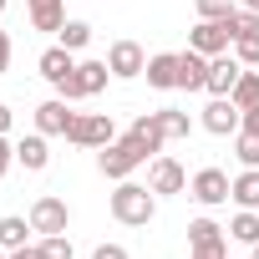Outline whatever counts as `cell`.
<instances>
[{"label":"cell","instance_id":"6da1fadb","mask_svg":"<svg viewBox=\"0 0 259 259\" xmlns=\"http://www.w3.org/2000/svg\"><path fill=\"white\" fill-rule=\"evenodd\" d=\"M112 219L127 224V229H148L158 219V193L148 183H133V178H122L112 188Z\"/></svg>","mask_w":259,"mask_h":259},{"label":"cell","instance_id":"7a4b0ae2","mask_svg":"<svg viewBox=\"0 0 259 259\" xmlns=\"http://www.w3.org/2000/svg\"><path fill=\"white\" fill-rule=\"evenodd\" d=\"M143 163H153V158H148L133 138H127V133L112 138L107 148H97V168H102V178H117V183H122V178H133Z\"/></svg>","mask_w":259,"mask_h":259},{"label":"cell","instance_id":"3957f363","mask_svg":"<svg viewBox=\"0 0 259 259\" xmlns=\"http://www.w3.org/2000/svg\"><path fill=\"white\" fill-rule=\"evenodd\" d=\"M117 138V127H112V117L107 112H76V122H71V133H66V143L71 148H107Z\"/></svg>","mask_w":259,"mask_h":259},{"label":"cell","instance_id":"277c9868","mask_svg":"<svg viewBox=\"0 0 259 259\" xmlns=\"http://www.w3.org/2000/svg\"><path fill=\"white\" fill-rule=\"evenodd\" d=\"M188 249L193 259H229V229L213 219H193L188 224Z\"/></svg>","mask_w":259,"mask_h":259},{"label":"cell","instance_id":"5b68a950","mask_svg":"<svg viewBox=\"0 0 259 259\" xmlns=\"http://www.w3.org/2000/svg\"><path fill=\"white\" fill-rule=\"evenodd\" d=\"M31 229L46 239V234H66L71 229V208H66V198H56V193H41L36 203H31Z\"/></svg>","mask_w":259,"mask_h":259},{"label":"cell","instance_id":"8992f818","mask_svg":"<svg viewBox=\"0 0 259 259\" xmlns=\"http://www.w3.org/2000/svg\"><path fill=\"white\" fill-rule=\"evenodd\" d=\"M148 188H153L158 198H168V193H188V168H183L178 158L158 153V158L148 163Z\"/></svg>","mask_w":259,"mask_h":259},{"label":"cell","instance_id":"52a82bcc","mask_svg":"<svg viewBox=\"0 0 259 259\" xmlns=\"http://www.w3.org/2000/svg\"><path fill=\"white\" fill-rule=\"evenodd\" d=\"M188 193H193L203 208H219V203H229V193H234V178H229L224 168H198V173L188 178Z\"/></svg>","mask_w":259,"mask_h":259},{"label":"cell","instance_id":"ba28073f","mask_svg":"<svg viewBox=\"0 0 259 259\" xmlns=\"http://www.w3.org/2000/svg\"><path fill=\"white\" fill-rule=\"evenodd\" d=\"M198 127H203V133H213V138H234L239 127H244V112L234 107V97H213V102L203 107Z\"/></svg>","mask_w":259,"mask_h":259},{"label":"cell","instance_id":"9c48e42d","mask_svg":"<svg viewBox=\"0 0 259 259\" xmlns=\"http://www.w3.org/2000/svg\"><path fill=\"white\" fill-rule=\"evenodd\" d=\"M107 66H112V76H117V81H138V76L148 71V51H143L138 41H112Z\"/></svg>","mask_w":259,"mask_h":259},{"label":"cell","instance_id":"30bf717a","mask_svg":"<svg viewBox=\"0 0 259 259\" xmlns=\"http://www.w3.org/2000/svg\"><path fill=\"white\" fill-rule=\"evenodd\" d=\"M188 46L203 51V56H224V51L234 46V31H229V21H198V26L188 31Z\"/></svg>","mask_w":259,"mask_h":259},{"label":"cell","instance_id":"8fae6325","mask_svg":"<svg viewBox=\"0 0 259 259\" xmlns=\"http://www.w3.org/2000/svg\"><path fill=\"white\" fill-rule=\"evenodd\" d=\"M71 122H76V112H71L66 97H51V102L36 107V133H46V138H66Z\"/></svg>","mask_w":259,"mask_h":259},{"label":"cell","instance_id":"7c38bea8","mask_svg":"<svg viewBox=\"0 0 259 259\" xmlns=\"http://www.w3.org/2000/svg\"><path fill=\"white\" fill-rule=\"evenodd\" d=\"M239 76H244V61H239V56H229V51H224V56H208V87H203V92H208V97H229V92L239 87Z\"/></svg>","mask_w":259,"mask_h":259},{"label":"cell","instance_id":"4fadbf2b","mask_svg":"<svg viewBox=\"0 0 259 259\" xmlns=\"http://www.w3.org/2000/svg\"><path fill=\"white\" fill-rule=\"evenodd\" d=\"M36 71L51 81V92L61 87V81H71L76 76V51H66V46H46L41 51V61H36Z\"/></svg>","mask_w":259,"mask_h":259},{"label":"cell","instance_id":"5bb4252c","mask_svg":"<svg viewBox=\"0 0 259 259\" xmlns=\"http://www.w3.org/2000/svg\"><path fill=\"white\" fill-rule=\"evenodd\" d=\"M127 138H133V143H138L148 158H158V153H163V143H168V133H163V117H158V112H143L133 127H127Z\"/></svg>","mask_w":259,"mask_h":259},{"label":"cell","instance_id":"9a60e30c","mask_svg":"<svg viewBox=\"0 0 259 259\" xmlns=\"http://www.w3.org/2000/svg\"><path fill=\"white\" fill-rule=\"evenodd\" d=\"M178 87L183 92H203L208 87V56L203 51H193V46L178 51Z\"/></svg>","mask_w":259,"mask_h":259},{"label":"cell","instance_id":"2e32d148","mask_svg":"<svg viewBox=\"0 0 259 259\" xmlns=\"http://www.w3.org/2000/svg\"><path fill=\"white\" fill-rule=\"evenodd\" d=\"M148 87H158V92H173L178 87V51H158V56H148Z\"/></svg>","mask_w":259,"mask_h":259},{"label":"cell","instance_id":"e0dca14e","mask_svg":"<svg viewBox=\"0 0 259 259\" xmlns=\"http://www.w3.org/2000/svg\"><path fill=\"white\" fill-rule=\"evenodd\" d=\"M16 163H21L26 173H46V163H51L46 133H31V138H21V143H16Z\"/></svg>","mask_w":259,"mask_h":259},{"label":"cell","instance_id":"ac0fdd59","mask_svg":"<svg viewBox=\"0 0 259 259\" xmlns=\"http://www.w3.org/2000/svg\"><path fill=\"white\" fill-rule=\"evenodd\" d=\"M71 16H66V0H36V6H31V31H61Z\"/></svg>","mask_w":259,"mask_h":259},{"label":"cell","instance_id":"d6986e66","mask_svg":"<svg viewBox=\"0 0 259 259\" xmlns=\"http://www.w3.org/2000/svg\"><path fill=\"white\" fill-rule=\"evenodd\" d=\"M229 239L244 244V249H254V244H259V208H239V213L229 219Z\"/></svg>","mask_w":259,"mask_h":259},{"label":"cell","instance_id":"ffe728a7","mask_svg":"<svg viewBox=\"0 0 259 259\" xmlns=\"http://www.w3.org/2000/svg\"><path fill=\"white\" fill-rule=\"evenodd\" d=\"M26 234H36L31 229V219H21V213H6V219H0V249H26Z\"/></svg>","mask_w":259,"mask_h":259},{"label":"cell","instance_id":"44dd1931","mask_svg":"<svg viewBox=\"0 0 259 259\" xmlns=\"http://www.w3.org/2000/svg\"><path fill=\"white\" fill-rule=\"evenodd\" d=\"M239 208H259V168H244L234 178V193H229Z\"/></svg>","mask_w":259,"mask_h":259},{"label":"cell","instance_id":"7402d4cb","mask_svg":"<svg viewBox=\"0 0 259 259\" xmlns=\"http://www.w3.org/2000/svg\"><path fill=\"white\" fill-rule=\"evenodd\" d=\"M229 97H234V107H239V112H254V107H259V71H249V66H244V76H239V87H234Z\"/></svg>","mask_w":259,"mask_h":259},{"label":"cell","instance_id":"603a6c76","mask_svg":"<svg viewBox=\"0 0 259 259\" xmlns=\"http://www.w3.org/2000/svg\"><path fill=\"white\" fill-rule=\"evenodd\" d=\"M56 46H66V51H87V46H92V26H87V21H66V26L56 31Z\"/></svg>","mask_w":259,"mask_h":259},{"label":"cell","instance_id":"cb8c5ba5","mask_svg":"<svg viewBox=\"0 0 259 259\" xmlns=\"http://www.w3.org/2000/svg\"><path fill=\"white\" fill-rule=\"evenodd\" d=\"M158 117H163V133H168V143H178V138H188V133H193V117H188V112H178V107H163Z\"/></svg>","mask_w":259,"mask_h":259},{"label":"cell","instance_id":"d4e9b609","mask_svg":"<svg viewBox=\"0 0 259 259\" xmlns=\"http://www.w3.org/2000/svg\"><path fill=\"white\" fill-rule=\"evenodd\" d=\"M234 158L244 163V168H259V133H234Z\"/></svg>","mask_w":259,"mask_h":259},{"label":"cell","instance_id":"484cf974","mask_svg":"<svg viewBox=\"0 0 259 259\" xmlns=\"http://www.w3.org/2000/svg\"><path fill=\"white\" fill-rule=\"evenodd\" d=\"M36 249H41V259H76V249H71V239H66V234H46Z\"/></svg>","mask_w":259,"mask_h":259},{"label":"cell","instance_id":"4316f807","mask_svg":"<svg viewBox=\"0 0 259 259\" xmlns=\"http://www.w3.org/2000/svg\"><path fill=\"white\" fill-rule=\"evenodd\" d=\"M229 31H234V41H239V36H254V31H259V11H249V6L239 11V6H234V16H229Z\"/></svg>","mask_w":259,"mask_h":259},{"label":"cell","instance_id":"83f0119b","mask_svg":"<svg viewBox=\"0 0 259 259\" xmlns=\"http://www.w3.org/2000/svg\"><path fill=\"white\" fill-rule=\"evenodd\" d=\"M198 21H229L234 16V0H193Z\"/></svg>","mask_w":259,"mask_h":259},{"label":"cell","instance_id":"f1b7e54d","mask_svg":"<svg viewBox=\"0 0 259 259\" xmlns=\"http://www.w3.org/2000/svg\"><path fill=\"white\" fill-rule=\"evenodd\" d=\"M234 56H239L244 66H259V31H254V36H239V41H234Z\"/></svg>","mask_w":259,"mask_h":259},{"label":"cell","instance_id":"f546056e","mask_svg":"<svg viewBox=\"0 0 259 259\" xmlns=\"http://www.w3.org/2000/svg\"><path fill=\"white\" fill-rule=\"evenodd\" d=\"M11 168H16V143H11V138H0V178H6Z\"/></svg>","mask_w":259,"mask_h":259},{"label":"cell","instance_id":"4dcf8cb0","mask_svg":"<svg viewBox=\"0 0 259 259\" xmlns=\"http://www.w3.org/2000/svg\"><path fill=\"white\" fill-rule=\"evenodd\" d=\"M92 259H127V249H122V244H97Z\"/></svg>","mask_w":259,"mask_h":259},{"label":"cell","instance_id":"1f68e13d","mask_svg":"<svg viewBox=\"0 0 259 259\" xmlns=\"http://www.w3.org/2000/svg\"><path fill=\"white\" fill-rule=\"evenodd\" d=\"M11 56H16V46H11V36H6V31H0V76L11 71Z\"/></svg>","mask_w":259,"mask_h":259},{"label":"cell","instance_id":"d6a6232c","mask_svg":"<svg viewBox=\"0 0 259 259\" xmlns=\"http://www.w3.org/2000/svg\"><path fill=\"white\" fill-rule=\"evenodd\" d=\"M11 122H16V112H11L6 102H0V138H11Z\"/></svg>","mask_w":259,"mask_h":259},{"label":"cell","instance_id":"836d02e7","mask_svg":"<svg viewBox=\"0 0 259 259\" xmlns=\"http://www.w3.org/2000/svg\"><path fill=\"white\" fill-rule=\"evenodd\" d=\"M244 133H259V107H254V112H244Z\"/></svg>","mask_w":259,"mask_h":259},{"label":"cell","instance_id":"e575fe53","mask_svg":"<svg viewBox=\"0 0 259 259\" xmlns=\"http://www.w3.org/2000/svg\"><path fill=\"white\" fill-rule=\"evenodd\" d=\"M11 259H41V249H36V244H26V249H16Z\"/></svg>","mask_w":259,"mask_h":259},{"label":"cell","instance_id":"d590c367","mask_svg":"<svg viewBox=\"0 0 259 259\" xmlns=\"http://www.w3.org/2000/svg\"><path fill=\"white\" fill-rule=\"evenodd\" d=\"M244 6H249V11H259V0H244Z\"/></svg>","mask_w":259,"mask_h":259},{"label":"cell","instance_id":"8d00e7d4","mask_svg":"<svg viewBox=\"0 0 259 259\" xmlns=\"http://www.w3.org/2000/svg\"><path fill=\"white\" fill-rule=\"evenodd\" d=\"M0 259H11V249H0Z\"/></svg>","mask_w":259,"mask_h":259},{"label":"cell","instance_id":"74e56055","mask_svg":"<svg viewBox=\"0 0 259 259\" xmlns=\"http://www.w3.org/2000/svg\"><path fill=\"white\" fill-rule=\"evenodd\" d=\"M249 259H259V244H254V254H249Z\"/></svg>","mask_w":259,"mask_h":259},{"label":"cell","instance_id":"f35d334b","mask_svg":"<svg viewBox=\"0 0 259 259\" xmlns=\"http://www.w3.org/2000/svg\"><path fill=\"white\" fill-rule=\"evenodd\" d=\"M0 16H6V0H0Z\"/></svg>","mask_w":259,"mask_h":259},{"label":"cell","instance_id":"ab89813d","mask_svg":"<svg viewBox=\"0 0 259 259\" xmlns=\"http://www.w3.org/2000/svg\"><path fill=\"white\" fill-rule=\"evenodd\" d=\"M26 6H36V0H26Z\"/></svg>","mask_w":259,"mask_h":259},{"label":"cell","instance_id":"60d3db41","mask_svg":"<svg viewBox=\"0 0 259 259\" xmlns=\"http://www.w3.org/2000/svg\"><path fill=\"white\" fill-rule=\"evenodd\" d=\"M188 259H193V254H188Z\"/></svg>","mask_w":259,"mask_h":259}]
</instances>
